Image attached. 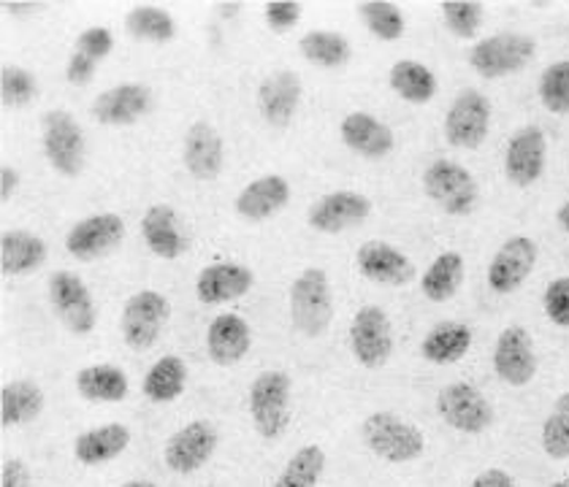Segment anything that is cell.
Listing matches in <instances>:
<instances>
[{
  "mask_svg": "<svg viewBox=\"0 0 569 487\" xmlns=\"http://www.w3.org/2000/svg\"><path fill=\"white\" fill-rule=\"evenodd\" d=\"M361 436L377 458L388 464H410L426 449L423 434L393 412H375L361 425Z\"/></svg>",
  "mask_w": 569,
  "mask_h": 487,
  "instance_id": "cell-1",
  "label": "cell"
},
{
  "mask_svg": "<svg viewBox=\"0 0 569 487\" xmlns=\"http://www.w3.org/2000/svg\"><path fill=\"white\" fill-rule=\"evenodd\" d=\"M290 317L305 336H323L333 317L331 282L323 268L301 271L299 280L290 285Z\"/></svg>",
  "mask_w": 569,
  "mask_h": 487,
  "instance_id": "cell-2",
  "label": "cell"
},
{
  "mask_svg": "<svg viewBox=\"0 0 569 487\" xmlns=\"http://www.w3.org/2000/svg\"><path fill=\"white\" fill-rule=\"evenodd\" d=\"M250 417L263 439H280L290 423V377L284 372H263L252 379Z\"/></svg>",
  "mask_w": 569,
  "mask_h": 487,
  "instance_id": "cell-3",
  "label": "cell"
},
{
  "mask_svg": "<svg viewBox=\"0 0 569 487\" xmlns=\"http://www.w3.org/2000/svg\"><path fill=\"white\" fill-rule=\"evenodd\" d=\"M423 190L445 214H469L478 206L480 190L475 176L453 160H437L423 171Z\"/></svg>",
  "mask_w": 569,
  "mask_h": 487,
  "instance_id": "cell-4",
  "label": "cell"
},
{
  "mask_svg": "<svg viewBox=\"0 0 569 487\" xmlns=\"http://www.w3.org/2000/svg\"><path fill=\"white\" fill-rule=\"evenodd\" d=\"M537 44L535 39L523 33H497L478 41L469 52V65L486 79H499L507 73H516L526 68L535 58Z\"/></svg>",
  "mask_w": 569,
  "mask_h": 487,
  "instance_id": "cell-5",
  "label": "cell"
},
{
  "mask_svg": "<svg viewBox=\"0 0 569 487\" xmlns=\"http://www.w3.org/2000/svg\"><path fill=\"white\" fill-rule=\"evenodd\" d=\"M44 155L52 169L63 176H79L84 169V133L73 114L63 109L47 111L44 120Z\"/></svg>",
  "mask_w": 569,
  "mask_h": 487,
  "instance_id": "cell-6",
  "label": "cell"
},
{
  "mask_svg": "<svg viewBox=\"0 0 569 487\" xmlns=\"http://www.w3.org/2000/svg\"><path fill=\"white\" fill-rule=\"evenodd\" d=\"M171 306L166 295L154 293V290H141L131 295L122 306V338L136 353H144L158 342L160 331H163L166 319H169Z\"/></svg>",
  "mask_w": 569,
  "mask_h": 487,
  "instance_id": "cell-7",
  "label": "cell"
},
{
  "mask_svg": "<svg viewBox=\"0 0 569 487\" xmlns=\"http://www.w3.org/2000/svg\"><path fill=\"white\" fill-rule=\"evenodd\" d=\"M491 128V101L480 90H461L445 114V139L461 150H478Z\"/></svg>",
  "mask_w": 569,
  "mask_h": 487,
  "instance_id": "cell-8",
  "label": "cell"
},
{
  "mask_svg": "<svg viewBox=\"0 0 569 487\" xmlns=\"http://www.w3.org/2000/svg\"><path fill=\"white\" fill-rule=\"evenodd\" d=\"M437 412L461 434H482L493 423V406L472 382H453L437 396Z\"/></svg>",
  "mask_w": 569,
  "mask_h": 487,
  "instance_id": "cell-9",
  "label": "cell"
},
{
  "mask_svg": "<svg viewBox=\"0 0 569 487\" xmlns=\"http://www.w3.org/2000/svg\"><path fill=\"white\" fill-rule=\"evenodd\" d=\"M350 347L363 368H380L393 355V331L380 306H361L350 325Z\"/></svg>",
  "mask_w": 569,
  "mask_h": 487,
  "instance_id": "cell-10",
  "label": "cell"
},
{
  "mask_svg": "<svg viewBox=\"0 0 569 487\" xmlns=\"http://www.w3.org/2000/svg\"><path fill=\"white\" fill-rule=\"evenodd\" d=\"M49 298H52L54 312L60 314V319H63L66 328L73 336H88L96 328V304H92L88 285L77 274H71V271L52 274V280H49Z\"/></svg>",
  "mask_w": 569,
  "mask_h": 487,
  "instance_id": "cell-11",
  "label": "cell"
},
{
  "mask_svg": "<svg viewBox=\"0 0 569 487\" xmlns=\"http://www.w3.org/2000/svg\"><path fill=\"white\" fill-rule=\"evenodd\" d=\"M218 428L209 420L188 423L184 428H179L177 434H171V439L166 442V466L177 474H193L212 458L214 449H218Z\"/></svg>",
  "mask_w": 569,
  "mask_h": 487,
  "instance_id": "cell-12",
  "label": "cell"
},
{
  "mask_svg": "<svg viewBox=\"0 0 569 487\" xmlns=\"http://www.w3.org/2000/svg\"><path fill=\"white\" fill-rule=\"evenodd\" d=\"M493 372L512 387H523L535 379L537 353L529 331L521 325H510L499 333L497 347H493Z\"/></svg>",
  "mask_w": 569,
  "mask_h": 487,
  "instance_id": "cell-13",
  "label": "cell"
},
{
  "mask_svg": "<svg viewBox=\"0 0 569 487\" xmlns=\"http://www.w3.org/2000/svg\"><path fill=\"white\" fill-rule=\"evenodd\" d=\"M548 141L542 128L526 125L512 133L505 152V174L516 187H529L546 171Z\"/></svg>",
  "mask_w": 569,
  "mask_h": 487,
  "instance_id": "cell-14",
  "label": "cell"
},
{
  "mask_svg": "<svg viewBox=\"0 0 569 487\" xmlns=\"http://www.w3.org/2000/svg\"><path fill=\"white\" fill-rule=\"evenodd\" d=\"M122 239H126V222L120 214H92L88 220H79L68 231L66 250L77 261H96L120 246Z\"/></svg>",
  "mask_w": 569,
  "mask_h": 487,
  "instance_id": "cell-15",
  "label": "cell"
},
{
  "mask_svg": "<svg viewBox=\"0 0 569 487\" xmlns=\"http://www.w3.org/2000/svg\"><path fill=\"white\" fill-rule=\"evenodd\" d=\"M372 214V201L352 190H337L323 195L309 209V227L320 233H342L352 225H361Z\"/></svg>",
  "mask_w": 569,
  "mask_h": 487,
  "instance_id": "cell-16",
  "label": "cell"
},
{
  "mask_svg": "<svg viewBox=\"0 0 569 487\" xmlns=\"http://www.w3.org/2000/svg\"><path fill=\"white\" fill-rule=\"evenodd\" d=\"M537 244L529 236H512L499 246L488 266V285L493 293H512L526 282V276L535 271Z\"/></svg>",
  "mask_w": 569,
  "mask_h": 487,
  "instance_id": "cell-17",
  "label": "cell"
},
{
  "mask_svg": "<svg viewBox=\"0 0 569 487\" xmlns=\"http://www.w3.org/2000/svg\"><path fill=\"white\" fill-rule=\"evenodd\" d=\"M356 263L367 280L380 282V285L399 287L416 280V266H412L410 257L386 242L361 244V250L356 252Z\"/></svg>",
  "mask_w": 569,
  "mask_h": 487,
  "instance_id": "cell-18",
  "label": "cell"
},
{
  "mask_svg": "<svg viewBox=\"0 0 569 487\" xmlns=\"http://www.w3.org/2000/svg\"><path fill=\"white\" fill-rule=\"evenodd\" d=\"M301 79L293 71H274L266 77L258 88V109L269 125L284 128L296 116V109L301 103Z\"/></svg>",
  "mask_w": 569,
  "mask_h": 487,
  "instance_id": "cell-19",
  "label": "cell"
},
{
  "mask_svg": "<svg viewBox=\"0 0 569 487\" xmlns=\"http://www.w3.org/2000/svg\"><path fill=\"white\" fill-rule=\"evenodd\" d=\"M184 169L201 182H212L222 171V135L209 122H193L182 144Z\"/></svg>",
  "mask_w": 569,
  "mask_h": 487,
  "instance_id": "cell-20",
  "label": "cell"
},
{
  "mask_svg": "<svg viewBox=\"0 0 569 487\" xmlns=\"http://www.w3.org/2000/svg\"><path fill=\"white\" fill-rule=\"evenodd\" d=\"M342 141L350 146L356 155L380 160L388 158L396 146V135L386 122H380L377 116L367 114V111H352L339 125Z\"/></svg>",
  "mask_w": 569,
  "mask_h": 487,
  "instance_id": "cell-21",
  "label": "cell"
},
{
  "mask_svg": "<svg viewBox=\"0 0 569 487\" xmlns=\"http://www.w3.org/2000/svg\"><path fill=\"white\" fill-rule=\"evenodd\" d=\"M252 282H256V276L247 266H239V263H212V266H207L198 274L196 295L201 304L218 306L250 293Z\"/></svg>",
  "mask_w": 569,
  "mask_h": 487,
  "instance_id": "cell-22",
  "label": "cell"
},
{
  "mask_svg": "<svg viewBox=\"0 0 569 487\" xmlns=\"http://www.w3.org/2000/svg\"><path fill=\"white\" fill-rule=\"evenodd\" d=\"M152 109V92L144 84H120L96 98L92 116L101 125H131Z\"/></svg>",
  "mask_w": 569,
  "mask_h": 487,
  "instance_id": "cell-23",
  "label": "cell"
},
{
  "mask_svg": "<svg viewBox=\"0 0 569 487\" xmlns=\"http://www.w3.org/2000/svg\"><path fill=\"white\" fill-rule=\"evenodd\" d=\"M252 333L239 314H220L207 328V353L218 366H237L250 353Z\"/></svg>",
  "mask_w": 569,
  "mask_h": 487,
  "instance_id": "cell-24",
  "label": "cell"
},
{
  "mask_svg": "<svg viewBox=\"0 0 569 487\" xmlns=\"http://www.w3.org/2000/svg\"><path fill=\"white\" fill-rule=\"evenodd\" d=\"M290 201V184L280 174H269L247 184L237 195V214L250 222H261L282 212Z\"/></svg>",
  "mask_w": 569,
  "mask_h": 487,
  "instance_id": "cell-25",
  "label": "cell"
},
{
  "mask_svg": "<svg viewBox=\"0 0 569 487\" xmlns=\"http://www.w3.org/2000/svg\"><path fill=\"white\" fill-rule=\"evenodd\" d=\"M128 444H131V428L122 423H109L79 434L73 442V455H77L79 464L101 466L126 453Z\"/></svg>",
  "mask_w": 569,
  "mask_h": 487,
  "instance_id": "cell-26",
  "label": "cell"
},
{
  "mask_svg": "<svg viewBox=\"0 0 569 487\" xmlns=\"http://www.w3.org/2000/svg\"><path fill=\"white\" fill-rule=\"evenodd\" d=\"M141 236L158 257L163 261H174L184 252V239L179 231L177 212L169 203H154L141 217Z\"/></svg>",
  "mask_w": 569,
  "mask_h": 487,
  "instance_id": "cell-27",
  "label": "cell"
},
{
  "mask_svg": "<svg viewBox=\"0 0 569 487\" xmlns=\"http://www.w3.org/2000/svg\"><path fill=\"white\" fill-rule=\"evenodd\" d=\"M47 244L36 233L9 231L0 239V271L9 276L33 274L36 268L44 266Z\"/></svg>",
  "mask_w": 569,
  "mask_h": 487,
  "instance_id": "cell-28",
  "label": "cell"
},
{
  "mask_svg": "<svg viewBox=\"0 0 569 487\" xmlns=\"http://www.w3.org/2000/svg\"><path fill=\"white\" fill-rule=\"evenodd\" d=\"M469 349H472V331L463 323H453V319L435 325L420 342V355L429 363H437V366L459 363Z\"/></svg>",
  "mask_w": 569,
  "mask_h": 487,
  "instance_id": "cell-29",
  "label": "cell"
},
{
  "mask_svg": "<svg viewBox=\"0 0 569 487\" xmlns=\"http://www.w3.org/2000/svg\"><path fill=\"white\" fill-rule=\"evenodd\" d=\"M44 390L30 379H14L0 393V423L3 428L30 423L44 412Z\"/></svg>",
  "mask_w": 569,
  "mask_h": 487,
  "instance_id": "cell-30",
  "label": "cell"
},
{
  "mask_svg": "<svg viewBox=\"0 0 569 487\" xmlns=\"http://www.w3.org/2000/svg\"><path fill=\"white\" fill-rule=\"evenodd\" d=\"M77 390L79 396L96 400V404H117V400H126L131 382L122 368L101 363V366H88L77 374Z\"/></svg>",
  "mask_w": 569,
  "mask_h": 487,
  "instance_id": "cell-31",
  "label": "cell"
},
{
  "mask_svg": "<svg viewBox=\"0 0 569 487\" xmlns=\"http://www.w3.org/2000/svg\"><path fill=\"white\" fill-rule=\"evenodd\" d=\"M463 282V257L459 252H442L420 276V293L435 304L450 301Z\"/></svg>",
  "mask_w": 569,
  "mask_h": 487,
  "instance_id": "cell-32",
  "label": "cell"
},
{
  "mask_svg": "<svg viewBox=\"0 0 569 487\" xmlns=\"http://www.w3.org/2000/svg\"><path fill=\"white\" fill-rule=\"evenodd\" d=\"M184 385H188V366H184V361L177 355H166L158 363H152L144 382H141V390L154 404H169V400L182 396Z\"/></svg>",
  "mask_w": 569,
  "mask_h": 487,
  "instance_id": "cell-33",
  "label": "cell"
},
{
  "mask_svg": "<svg viewBox=\"0 0 569 487\" xmlns=\"http://www.w3.org/2000/svg\"><path fill=\"white\" fill-rule=\"evenodd\" d=\"M388 82L396 95L410 103H429L437 95V77L418 60H399L388 73Z\"/></svg>",
  "mask_w": 569,
  "mask_h": 487,
  "instance_id": "cell-34",
  "label": "cell"
},
{
  "mask_svg": "<svg viewBox=\"0 0 569 487\" xmlns=\"http://www.w3.org/2000/svg\"><path fill=\"white\" fill-rule=\"evenodd\" d=\"M299 49L309 63L320 68H339L352 58L350 41L331 30H312V33L301 35Z\"/></svg>",
  "mask_w": 569,
  "mask_h": 487,
  "instance_id": "cell-35",
  "label": "cell"
},
{
  "mask_svg": "<svg viewBox=\"0 0 569 487\" xmlns=\"http://www.w3.org/2000/svg\"><path fill=\"white\" fill-rule=\"evenodd\" d=\"M126 28L133 39L154 41V44H166L177 35V22L169 11L158 9V6H136L128 11Z\"/></svg>",
  "mask_w": 569,
  "mask_h": 487,
  "instance_id": "cell-36",
  "label": "cell"
},
{
  "mask_svg": "<svg viewBox=\"0 0 569 487\" xmlns=\"http://www.w3.org/2000/svg\"><path fill=\"white\" fill-rule=\"evenodd\" d=\"M326 453L318 444H307L301 447L293 458L288 460V466L282 468L280 477H277L274 487H315L320 483L326 471Z\"/></svg>",
  "mask_w": 569,
  "mask_h": 487,
  "instance_id": "cell-37",
  "label": "cell"
},
{
  "mask_svg": "<svg viewBox=\"0 0 569 487\" xmlns=\"http://www.w3.org/2000/svg\"><path fill=\"white\" fill-rule=\"evenodd\" d=\"M542 449L553 460L569 458V393L556 398L548 420L542 423Z\"/></svg>",
  "mask_w": 569,
  "mask_h": 487,
  "instance_id": "cell-38",
  "label": "cell"
},
{
  "mask_svg": "<svg viewBox=\"0 0 569 487\" xmlns=\"http://www.w3.org/2000/svg\"><path fill=\"white\" fill-rule=\"evenodd\" d=\"M361 17L377 39L396 41L405 35V17H401L399 6L388 3V0H367V3H361Z\"/></svg>",
  "mask_w": 569,
  "mask_h": 487,
  "instance_id": "cell-39",
  "label": "cell"
},
{
  "mask_svg": "<svg viewBox=\"0 0 569 487\" xmlns=\"http://www.w3.org/2000/svg\"><path fill=\"white\" fill-rule=\"evenodd\" d=\"M540 101L550 114H569V60H559L542 71Z\"/></svg>",
  "mask_w": 569,
  "mask_h": 487,
  "instance_id": "cell-40",
  "label": "cell"
},
{
  "mask_svg": "<svg viewBox=\"0 0 569 487\" xmlns=\"http://www.w3.org/2000/svg\"><path fill=\"white\" fill-rule=\"evenodd\" d=\"M445 24L453 30L459 39H475L482 24V3H475V0H445L442 6Z\"/></svg>",
  "mask_w": 569,
  "mask_h": 487,
  "instance_id": "cell-41",
  "label": "cell"
},
{
  "mask_svg": "<svg viewBox=\"0 0 569 487\" xmlns=\"http://www.w3.org/2000/svg\"><path fill=\"white\" fill-rule=\"evenodd\" d=\"M0 98L6 106H24L36 98V77L20 65H6L0 71Z\"/></svg>",
  "mask_w": 569,
  "mask_h": 487,
  "instance_id": "cell-42",
  "label": "cell"
},
{
  "mask_svg": "<svg viewBox=\"0 0 569 487\" xmlns=\"http://www.w3.org/2000/svg\"><path fill=\"white\" fill-rule=\"evenodd\" d=\"M542 306H546L548 319L559 328H569V276H559L542 293Z\"/></svg>",
  "mask_w": 569,
  "mask_h": 487,
  "instance_id": "cell-43",
  "label": "cell"
},
{
  "mask_svg": "<svg viewBox=\"0 0 569 487\" xmlns=\"http://www.w3.org/2000/svg\"><path fill=\"white\" fill-rule=\"evenodd\" d=\"M114 49V35L109 28H88L77 41V52L88 54L90 60H103Z\"/></svg>",
  "mask_w": 569,
  "mask_h": 487,
  "instance_id": "cell-44",
  "label": "cell"
},
{
  "mask_svg": "<svg viewBox=\"0 0 569 487\" xmlns=\"http://www.w3.org/2000/svg\"><path fill=\"white\" fill-rule=\"evenodd\" d=\"M299 20L301 6L293 3V0H271V3H266V22H269V28L277 30V33L296 28Z\"/></svg>",
  "mask_w": 569,
  "mask_h": 487,
  "instance_id": "cell-45",
  "label": "cell"
},
{
  "mask_svg": "<svg viewBox=\"0 0 569 487\" xmlns=\"http://www.w3.org/2000/svg\"><path fill=\"white\" fill-rule=\"evenodd\" d=\"M92 73H96V60H90L88 54H82V52H73L71 60H68V68H66L68 82L77 84V88H84V84L92 79Z\"/></svg>",
  "mask_w": 569,
  "mask_h": 487,
  "instance_id": "cell-46",
  "label": "cell"
},
{
  "mask_svg": "<svg viewBox=\"0 0 569 487\" xmlns=\"http://www.w3.org/2000/svg\"><path fill=\"white\" fill-rule=\"evenodd\" d=\"M0 487H30V468L20 458H9L0 471Z\"/></svg>",
  "mask_w": 569,
  "mask_h": 487,
  "instance_id": "cell-47",
  "label": "cell"
},
{
  "mask_svg": "<svg viewBox=\"0 0 569 487\" xmlns=\"http://www.w3.org/2000/svg\"><path fill=\"white\" fill-rule=\"evenodd\" d=\"M469 487H516V479L505 471V468H486L472 479Z\"/></svg>",
  "mask_w": 569,
  "mask_h": 487,
  "instance_id": "cell-48",
  "label": "cell"
},
{
  "mask_svg": "<svg viewBox=\"0 0 569 487\" xmlns=\"http://www.w3.org/2000/svg\"><path fill=\"white\" fill-rule=\"evenodd\" d=\"M17 184H20V171L14 165L3 163V169H0V201H9L14 195Z\"/></svg>",
  "mask_w": 569,
  "mask_h": 487,
  "instance_id": "cell-49",
  "label": "cell"
},
{
  "mask_svg": "<svg viewBox=\"0 0 569 487\" xmlns=\"http://www.w3.org/2000/svg\"><path fill=\"white\" fill-rule=\"evenodd\" d=\"M6 9L14 11V14H24V11L36 9V3H17V0H6Z\"/></svg>",
  "mask_w": 569,
  "mask_h": 487,
  "instance_id": "cell-50",
  "label": "cell"
},
{
  "mask_svg": "<svg viewBox=\"0 0 569 487\" xmlns=\"http://www.w3.org/2000/svg\"><path fill=\"white\" fill-rule=\"evenodd\" d=\"M556 220H559V225L565 227V231L569 233V201H567V203H561L559 212H556Z\"/></svg>",
  "mask_w": 569,
  "mask_h": 487,
  "instance_id": "cell-51",
  "label": "cell"
},
{
  "mask_svg": "<svg viewBox=\"0 0 569 487\" xmlns=\"http://www.w3.org/2000/svg\"><path fill=\"white\" fill-rule=\"evenodd\" d=\"M218 9L226 11V14H237V9H241V6L239 3H220Z\"/></svg>",
  "mask_w": 569,
  "mask_h": 487,
  "instance_id": "cell-52",
  "label": "cell"
},
{
  "mask_svg": "<svg viewBox=\"0 0 569 487\" xmlns=\"http://www.w3.org/2000/svg\"><path fill=\"white\" fill-rule=\"evenodd\" d=\"M122 487H158L154 483H126Z\"/></svg>",
  "mask_w": 569,
  "mask_h": 487,
  "instance_id": "cell-53",
  "label": "cell"
},
{
  "mask_svg": "<svg viewBox=\"0 0 569 487\" xmlns=\"http://www.w3.org/2000/svg\"><path fill=\"white\" fill-rule=\"evenodd\" d=\"M550 487H569V477H565V479H559V483H553Z\"/></svg>",
  "mask_w": 569,
  "mask_h": 487,
  "instance_id": "cell-54",
  "label": "cell"
},
{
  "mask_svg": "<svg viewBox=\"0 0 569 487\" xmlns=\"http://www.w3.org/2000/svg\"><path fill=\"white\" fill-rule=\"evenodd\" d=\"M209 487H218V485H209Z\"/></svg>",
  "mask_w": 569,
  "mask_h": 487,
  "instance_id": "cell-55",
  "label": "cell"
}]
</instances>
